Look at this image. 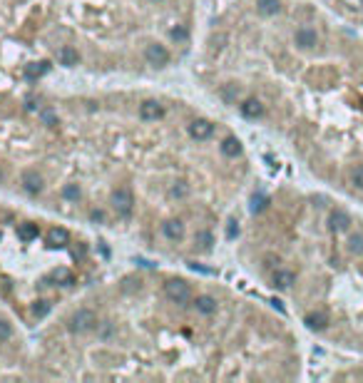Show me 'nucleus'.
<instances>
[{
    "label": "nucleus",
    "mask_w": 363,
    "mask_h": 383,
    "mask_svg": "<svg viewBox=\"0 0 363 383\" xmlns=\"http://www.w3.org/2000/svg\"><path fill=\"white\" fill-rule=\"evenodd\" d=\"M48 242H50V246H65L70 242V234H68V229L55 226V229L48 231Z\"/></svg>",
    "instance_id": "obj_14"
},
{
    "label": "nucleus",
    "mask_w": 363,
    "mask_h": 383,
    "mask_svg": "<svg viewBox=\"0 0 363 383\" xmlns=\"http://www.w3.org/2000/svg\"><path fill=\"white\" fill-rule=\"evenodd\" d=\"M60 65H65V68H75L77 65V60H80V55H77V50L72 48V45H65L60 50Z\"/></svg>",
    "instance_id": "obj_17"
},
{
    "label": "nucleus",
    "mask_w": 363,
    "mask_h": 383,
    "mask_svg": "<svg viewBox=\"0 0 363 383\" xmlns=\"http://www.w3.org/2000/svg\"><path fill=\"white\" fill-rule=\"evenodd\" d=\"M62 197H65V199H80V187H77V184L62 187Z\"/></svg>",
    "instance_id": "obj_30"
},
{
    "label": "nucleus",
    "mask_w": 363,
    "mask_h": 383,
    "mask_svg": "<svg viewBox=\"0 0 363 383\" xmlns=\"http://www.w3.org/2000/svg\"><path fill=\"white\" fill-rule=\"evenodd\" d=\"M351 184H353L356 189H363V164H356V167L351 169Z\"/></svg>",
    "instance_id": "obj_24"
},
{
    "label": "nucleus",
    "mask_w": 363,
    "mask_h": 383,
    "mask_svg": "<svg viewBox=\"0 0 363 383\" xmlns=\"http://www.w3.org/2000/svg\"><path fill=\"white\" fill-rule=\"evenodd\" d=\"M112 209L117 211V217L127 219L132 217V209H135V194L130 187H117L112 192Z\"/></svg>",
    "instance_id": "obj_2"
},
{
    "label": "nucleus",
    "mask_w": 363,
    "mask_h": 383,
    "mask_svg": "<svg viewBox=\"0 0 363 383\" xmlns=\"http://www.w3.org/2000/svg\"><path fill=\"white\" fill-rule=\"evenodd\" d=\"M40 120L45 122L48 127H55V124H57V115H55V112H52L50 107H45V110H40Z\"/></svg>",
    "instance_id": "obj_28"
},
{
    "label": "nucleus",
    "mask_w": 363,
    "mask_h": 383,
    "mask_svg": "<svg viewBox=\"0 0 363 383\" xmlns=\"http://www.w3.org/2000/svg\"><path fill=\"white\" fill-rule=\"evenodd\" d=\"M234 237H239V224L237 222H229L226 224V239H234Z\"/></svg>",
    "instance_id": "obj_32"
},
{
    "label": "nucleus",
    "mask_w": 363,
    "mask_h": 383,
    "mask_svg": "<svg viewBox=\"0 0 363 383\" xmlns=\"http://www.w3.org/2000/svg\"><path fill=\"white\" fill-rule=\"evenodd\" d=\"M52 279H55L60 286H72V284H75V276H72L70 269H57V271L52 274Z\"/></svg>",
    "instance_id": "obj_20"
},
{
    "label": "nucleus",
    "mask_w": 363,
    "mask_h": 383,
    "mask_svg": "<svg viewBox=\"0 0 363 383\" xmlns=\"http://www.w3.org/2000/svg\"><path fill=\"white\" fill-rule=\"evenodd\" d=\"M48 70H50L48 62H40V65H30V68L25 70V75H28V77H37V75H45Z\"/></svg>",
    "instance_id": "obj_25"
},
{
    "label": "nucleus",
    "mask_w": 363,
    "mask_h": 383,
    "mask_svg": "<svg viewBox=\"0 0 363 383\" xmlns=\"http://www.w3.org/2000/svg\"><path fill=\"white\" fill-rule=\"evenodd\" d=\"M112 333H115L112 324H102V329H100V338H110Z\"/></svg>",
    "instance_id": "obj_34"
},
{
    "label": "nucleus",
    "mask_w": 363,
    "mask_h": 383,
    "mask_svg": "<svg viewBox=\"0 0 363 383\" xmlns=\"http://www.w3.org/2000/svg\"><path fill=\"white\" fill-rule=\"evenodd\" d=\"M155 3H162V0H155Z\"/></svg>",
    "instance_id": "obj_38"
},
{
    "label": "nucleus",
    "mask_w": 363,
    "mask_h": 383,
    "mask_svg": "<svg viewBox=\"0 0 363 383\" xmlns=\"http://www.w3.org/2000/svg\"><path fill=\"white\" fill-rule=\"evenodd\" d=\"M20 184H23V189L28 192V194H37V192H42V177L35 172V169H28V172H23V177H20Z\"/></svg>",
    "instance_id": "obj_8"
},
{
    "label": "nucleus",
    "mask_w": 363,
    "mask_h": 383,
    "mask_svg": "<svg viewBox=\"0 0 363 383\" xmlns=\"http://www.w3.org/2000/svg\"><path fill=\"white\" fill-rule=\"evenodd\" d=\"M271 281H274L276 289H291V284L296 281V276H294V271H289V269H276L274 276H271Z\"/></svg>",
    "instance_id": "obj_12"
},
{
    "label": "nucleus",
    "mask_w": 363,
    "mask_h": 383,
    "mask_svg": "<svg viewBox=\"0 0 363 383\" xmlns=\"http://www.w3.org/2000/svg\"><path fill=\"white\" fill-rule=\"evenodd\" d=\"M10 338H13V326L0 318V341H10Z\"/></svg>",
    "instance_id": "obj_31"
},
{
    "label": "nucleus",
    "mask_w": 363,
    "mask_h": 383,
    "mask_svg": "<svg viewBox=\"0 0 363 383\" xmlns=\"http://www.w3.org/2000/svg\"><path fill=\"white\" fill-rule=\"evenodd\" d=\"M25 107H28L30 112H35V110H40V107H37V104H35V100H33V97H28V104H25Z\"/></svg>",
    "instance_id": "obj_35"
},
{
    "label": "nucleus",
    "mask_w": 363,
    "mask_h": 383,
    "mask_svg": "<svg viewBox=\"0 0 363 383\" xmlns=\"http://www.w3.org/2000/svg\"><path fill=\"white\" fill-rule=\"evenodd\" d=\"M162 234H164L169 242H179V239L184 237V224H182L179 219H167V222L162 224Z\"/></svg>",
    "instance_id": "obj_10"
},
{
    "label": "nucleus",
    "mask_w": 363,
    "mask_h": 383,
    "mask_svg": "<svg viewBox=\"0 0 363 383\" xmlns=\"http://www.w3.org/2000/svg\"><path fill=\"white\" fill-rule=\"evenodd\" d=\"M294 40H296V45L298 48H313L316 42H318V33L313 30V28H309V25H301L296 30V35H294Z\"/></svg>",
    "instance_id": "obj_7"
},
{
    "label": "nucleus",
    "mask_w": 363,
    "mask_h": 383,
    "mask_svg": "<svg viewBox=\"0 0 363 383\" xmlns=\"http://www.w3.org/2000/svg\"><path fill=\"white\" fill-rule=\"evenodd\" d=\"M194 242H197L204 251H209V249H211V244H214V237H211V231L202 229V231H197V234H194Z\"/></svg>",
    "instance_id": "obj_21"
},
{
    "label": "nucleus",
    "mask_w": 363,
    "mask_h": 383,
    "mask_svg": "<svg viewBox=\"0 0 363 383\" xmlns=\"http://www.w3.org/2000/svg\"><path fill=\"white\" fill-rule=\"evenodd\" d=\"M144 60L149 62V65H155V68H164L169 62V50L164 45L152 42V45H147V50H144Z\"/></svg>",
    "instance_id": "obj_4"
},
{
    "label": "nucleus",
    "mask_w": 363,
    "mask_h": 383,
    "mask_svg": "<svg viewBox=\"0 0 363 383\" xmlns=\"http://www.w3.org/2000/svg\"><path fill=\"white\" fill-rule=\"evenodd\" d=\"M0 177H3V174H0Z\"/></svg>",
    "instance_id": "obj_39"
},
{
    "label": "nucleus",
    "mask_w": 363,
    "mask_h": 383,
    "mask_svg": "<svg viewBox=\"0 0 363 383\" xmlns=\"http://www.w3.org/2000/svg\"><path fill=\"white\" fill-rule=\"evenodd\" d=\"M48 313H50V301L40 299V301L33 304V316H35V318H45Z\"/></svg>",
    "instance_id": "obj_23"
},
{
    "label": "nucleus",
    "mask_w": 363,
    "mask_h": 383,
    "mask_svg": "<svg viewBox=\"0 0 363 383\" xmlns=\"http://www.w3.org/2000/svg\"><path fill=\"white\" fill-rule=\"evenodd\" d=\"M169 194L177 197V199H182V197H187V194H189V187H187L184 182H174V187L169 189Z\"/></svg>",
    "instance_id": "obj_27"
},
{
    "label": "nucleus",
    "mask_w": 363,
    "mask_h": 383,
    "mask_svg": "<svg viewBox=\"0 0 363 383\" xmlns=\"http://www.w3.org/2000/svg\"><path fill=\"white\" fill-rule=\"evenodd\" d=\"M344 3H346V5H351V8H358V5L363 3V0H344Z\"/></svg>",
    "instance_id": "obj_37"
},
{
    "label": "nucleus",
    "mask_w": 363,
    "mask_h": 383,
    "mask_svg": "<svg viewBox=\"0 0 363 383\" xmlns=\"http://www.w3.org/2000/svg\"><path fill=\"white\" fill-rule=\"evenodd\" d=\"M304 324H306L311 331H321V329H326V313H321V311L309 313V316L304 318Z\"/></svg>",
    "instance_id": "obj_18"
},
{
    "label": "nucleus",
    "mask_w": 363,
    "mask_h": 383,
    "mask_svg": "<svg viewBox=\"0 0 363 383\" xmlns=\"http://www.w3.org/2000/svg\"><path fill=\"white\" fill-rule=\"evenodd\" d=\"M239 110H242V115H244L246 120H256V117L264 115V104H261V100L249 97V100H244V102L239 104Z\"/></svg>",
    "instance_id": "obj_9"
},
{
    "label": "nucleus",
    "mask_w": 363,
    "mask_h": 383,
    "mask_svg": "<svg viewBox=\"0 0 363 383\" xmlns=\"http://www.w3.org/2000/svg\"><path fill=\"white\" fill-rule=\"evenodd\" d=\"M237 95H239V92L234 90V87H224V90H222V97H224L226 102H237Z\"/></svg>",
    "instance_id": "obj_33"
},
{
    "label": "nucleus",
    "mask_w": 363,
    "mask_h": 383,
    "mask_svg": "<svg viewBox=\"0 0 363 383\" xmlns=\"http://www.w3.org/2000/svg\"><path fill=\"white\" fill-rule=\"evenodd\" d=\"M97 313L92 309H77L72 316H70V321H68V329L72 333H87L92 329H97Z\"/></svg>",
    "instance_id": "obj_1"
},
{
    "label": "nucleus",
    "mask_w": 363,
    "mask_h": 383,
    "mask_svg": "<svg viewBox=\"0 0 363 383\" xmlns=\"http://www.w3.org/2000/svg\"><path fill=\"white\" fill-rule=\"evenodd\" d=\"M169 37H172V40H177V42H187V37H189V30H187V28H182V25H177V28H172V30H169Z\"/></svg>",
    "instance_id": "obj_26"
},
{
    "label": "nucleus",
    "mask_w": 363,
    "mask_h": 383,
    "mask_svg": "<svg viewBox=\"0 0 363 383\" xmlns=\"http://www.w3.org/2000/svg\"><path fill=\"white\" fill-rule=\"evenodd\" d=\"M17 239H20V242H33V239H37V224H33V222L17 224Z\"/></svg>",
    "instance_id": "obj_16"
},
{
    "label": "nucleus",
    "mask_w": 363,
    "mask_h": 383,
    "mask_svg": "<svg viewBox=\"0 0 363 383\" xmlns=\"http://www.w3.org/2000/svg\"><path fill=\"white\" fill-rule=\"evenodd\" d=\"M217 299L214 296H209V294H202V296H197L194 299V309L202 313V316H211V313H217Z\"/></svg>",
    "instance_id": "obj_11"
},
{
    "label": "nucleus",
    "mask_w": 363,
    "mask_h": 383,
    "mask_svg": "<svg viewBox=\"0 0 363 383\" xmlns=\"http://www.w3.org/2000/svg\"><path fill=\"white\" fill-rule=\"evenodd\" d=\"M256 8H259L261 15H276V13L281 10L279 0H256Z\"/></svg>",
    "instance_id": "obj_19"
},
{
    "label": "nucleus",
    "mask_w": 363,
    "mask_h": 383,
    "mask_svg": "<svg viewBox=\"0 0 363 383\" xmlns=\"http://www.w3.org/2000/svg\"><path fill=\"white\" fill-rule=\"evenodd\" d=\"M164 294H167V299L169 301H174V304H187L191 301V289L184 279H169L164 284Z\"/></svg>",
    "instance_id": "obj_3"
},
{
    "label": "nucleus",
    "mask_w": 363,
    "mask_h": 383,
    "mask_svg": "<svg viewBox=\"0 0 363 383\" xmlns=\"http://www.w3.org/2000/svg\"><path fill=\"white\" fill-rule=\"evenodd\" d=\"M328 224H331V229H333V231H346L351 222H348V217H346V211L336 209V211H331V217H328Z\"/></svg>",
    "instance_id": "obj_15"
},
{
    "label": "nucleus",
    "mask_w": 363,
    "mask_h": 383,
    "mask_svg": "<svg viewBox=\"0 0 363 383\" xmlns=\"http://www.w3.org/2000/svg\"><path fill=\"white\" fill-rule=\"evenodd\" d=\"M162 115H164V107L159 102H155V100H147V102L139 104V117L144 122H157Z\"/></svg>",
    "instance_id": "obj_6"
},
{
    "label": "nucleus",
    "mask_w": 363,
    "mask_h": 383,
    "mask_svg": "<svg viewBox=\"0 0 363 383\" xmlns=\"http://www.w3.org/2000/svg\"><path fill=\"white\" fill-rule=\"evenodd\" d=\"M222 155L224 157H229V159H234V157H239L242 155V142L237 139V137H226L224 142H222Z\"/></svg>",
    "instance_id": "obj_13"
},
{
    "label": "nucleus",
    "mask_w": 363,
    "mask_h": 383,
    "mask_svg": "<svg viewBox=\"0 0 363 383\" xmlns=\"http://www.w3.org/2000/svg\"><path fill=\"white\" fill-rule=\"evenodd\" d=\"M90 217H92V222H102V219H104V214H102V211H92Z\"/></svg>",
    "instance_id": "obj_36"
},
{
    "label": "nucleus",
    "mask_w": 363,
    "mask_h": 383,
    "mask_svg": "<svg viewBox=\"0 0 363 383\" xmlns=\"http://www.w3.org/2000/svg\"><path fill=\"white\" fill-rule=\"evenodd\" d=\"M266 204H269V199H266L264 194H254V199H251V211L256 214V211H261Z\"/></svg>",
    "instance_id": "obj_29"
},
{
    "label": "nucleus",
    "mask_w": 363,
    "mask_h": 383,
    "mask_svg": "<svg viewBox=\"0 0 363 383\" xmlns=\"http://www.w3.org/2000/svg\"><path fill=\"white\" fill-rule=\"evenodd\" d=\"M189 135L194 137L197 142H204V139H209L211 135H214V124H211L209 120H194L189 124Z\"/></svg>",
    "instance_id": "obj_5"
},
{
    "label": "nucleus",
    "mask_w": 363,
    "mask_h": 383,
    "mask_svg": "<svg viewBox=\"0 0 363 383\" xmlns=\"http://www.w3.org/2000/svg\"><path fill=\"white\" fill-rule=\"evenodd\" d=\"M348 251L351 254H363V231H353L348 237Z\"/></svg>",
    "instance_id": "obj_22"
}]
</instances>
